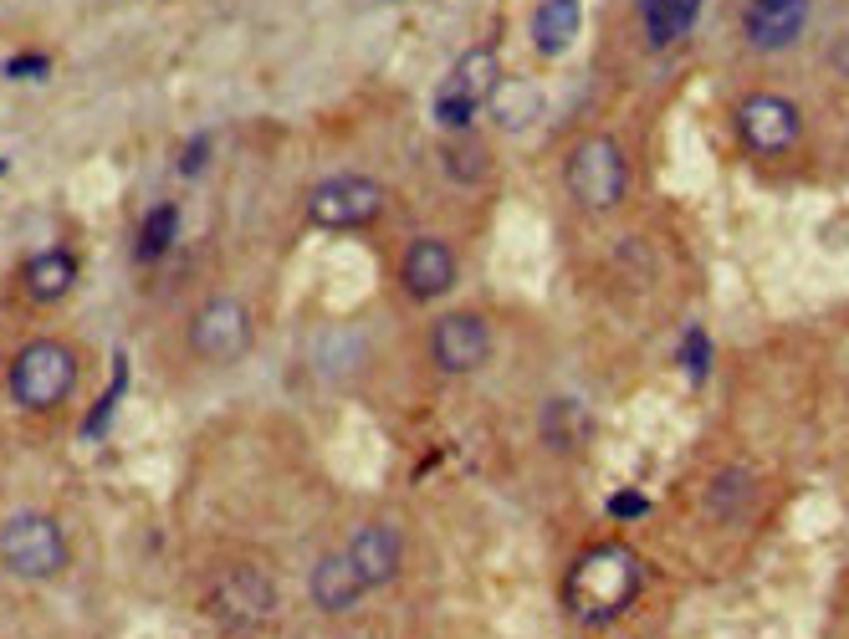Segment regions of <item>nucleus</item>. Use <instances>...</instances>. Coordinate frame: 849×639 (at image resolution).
Instances as JSON below:
<instances>
[{"label": "nucleus", "mask_w": 849, "mask_h": 639, "mask_svg": "<svg viewBox=\"0 0 849 639\" xmlns=\"http://www.w3.org/2000/svg\"><path fill=\"white\" fill-rule=\"evenodd\" d=\"M814 0H747L743 11V41L753 52H788L809 31Z\"/></svg>", "instance_id": "obj_11"}, {"label": "nucleus", "mask_w": 849, "mask_h": 639, "mask_svg": "<svg viewBox=\"0 0 849 639\" xmlns=\"http://www.w3.org/2000/svg\"><path fill=\"white\" fill-rule=\"evenodd\" d=\"M502 87V56L497 47H466L451 62V72L440 78L436 97H430V118L446 134H471V123L481 118V107Z\"/></svg>", "instance_id": "obj_2"}, {"label": "nucleus", "mask_w": 849, "mask_h": 639, "mask_svg": "<svg viewBox=\"0 0 849 639\" xmlns=\"http://www.w3.org/2000/svg\"><path fill=\"white\" fill-rule=\"evenodd\" d=\"M645 506H651V502H645V496H640V492H620V496H614V502H610V512H614V517H640Z\"/></svg>", "instance_id": "obj_24"}, {"label": "nucleus", "mask_w": 849, "mask_h": 639, "mask_svg": "<svg viewBox=\"0 0 849 639\" xmlns=\"http://www.w3.org/2000/svg\"><path fill=\"white\" fill-rule=\"evenodd\" d=\"M282 609V594L277 584H272V573L266 568H226L221 578L211 584V594H205V614H211L215 625L236 629V635H252V629L272 625Z\"/></svg>", "instance_id": "obj_6"}, {"label": "nucleus", "mask_w": 849, "mask_h": 639, "mask_svg": "<svg viewBox=\"0 0 849 639\" xmlns=\"http://www.w3.org/2000/svg\"><path fill=\"white\" fill-rule=\"evenodd\" d=\"M72 553H67L62 522L47 512H11L0 522V568L27 584H47L57 573H67Z\"/></svg>", "instance_id": "obj_5"}, {"label": "nucleus", "mask_w": 849, "mask_h": 639, "mask_svg": "<svg viewBox=\"0 0 849 639\" xmlns=\"http://www.w3.org/2000/svg\"><path fill=\"white\" fill-rule=\"evenodd\" d=\"M563 185H569L579 210H614L630 189V159L614 134H584L563 159Z\"/></svg>", "instance_id": "obj_4"}, {"label": "nucleus", "mask_w": 849, "mask_h": 639, "mask_svg": "<svg viewBox=\"0 0 849 639\" xmlns=\"http://www.w3.org/2000/svg\"><path fill=\"white\" fill-rule=\"evenodd\" d=\"M737 134H743V144L753 154L778 159V154H788L804 138V113L778 93H753L737 103Z\"/></svg>", "instance_id": "obj_9"}, {"label": "nucleus", "mask_w": 849, "mask_h": 639, "mask_svg": "<svg viewBox=\"0 0 849 639\" xmlns=\"http://www.w3.org/2000/svg\"><path fill=\"white\" fill-rule=\"evenodd\" d=\"M6 389L31 414L57 410L78 389V353L67 343H57V338H31L27 348H16L11 369H6Z\"/></svg>", "instance_id": "obj_3"}, {"label": "nucleus", "mask_w": 849, "mask_h": 639, "mask_svg": "<svg viewBox=\"0 0 849 639\" xmlns=\"http://www.w3.org/2000/svg\"><path fill=\"white\" fill-rule=\"evenodd\" d=\"M399 281L405 292L420 297V302H436L456 287V251L440 236H415L399 256Z\"/></svg>", "instance_id": "obj_13"}, {"label": "nucleus", "mask_w": 849, "mask_h": 639, "mask_svg": "<svg viewBox=\"0 0 849 639\" xmlns=\"http://www.w3.org/2000/svg\"><path fill=\"white\" fill-rule=\"evenodd\" d=\"M389 210V189L369 174H328L307 195V220L323 230H359Z\"/></svg>", "instance_id": "obj_7"}, {"label": "nucleus", "mask_w": 849, "mask_h": 639, "mask_svg": "<svg viewBox=\"0 0 849 639\" xmlns=\"http://www.w3.org/2000/svg\"><path fill=\"white\" fill-rule=\"evenodd\" d=\"M446 174H451L456 185H481L487 179V148L477 138L456 134V144L446 148Z\"/></svg>", "instance_id": "obj_19"}, {"label": "nucleus", "mask_w": 849, "mask_h": 639, "mask_svg": "<svg viewBox=\"0 0 849 639\" xmlns=\"http://www.w3.org/2000/svg\"><path fill=\"white\" fill-rule=\"evenodd\" d=\"M252 307L241 297H211L200 302V312L190 318V348L205 363H236L252 348Z\"/></svg>", "instance_id": "obj_8"}, {"label": "nucleus", "mask_w": 849, "mask_h": 639, "mask_svg": "<svg viewBox=\"0 0 849 639\" xmlns=\"http://www.w3.org/2000/svg\"><path fill=\"white\" fill-rule=\"evenodd\" d=\"M307 594H313V604H318L323 614H354L369 588H364L359 568L348 563L344 547H333V553H323V558L313 563V573H307Z\"/></svg>", "instance_id": "obj_14"}, {"label": "nucleus", "mask_w": 849, "mask_h": 639, "mask_svg": "<svg viewBox=\"0 0 849 639\" xmlns=\"http://www.w3.org/2000/svg\"><path fill=\"white\" fill-rule=\"evenodd\" d=\"M47 72H52V56L47 52H21V56H11V62H6V78H21V82H37V78H47Z\"/></svg>", "instance_id": "obj_22"}, {"label": "nucleus", "mask_w": 849, "mask_h": 639, "mask_svg": "<svg viewBox=\"0 0 849 639\" xmlns=\"http://www.w3.org/2000/svg\"><path fill=\"white\" fill-rule=\"evenodd\" d=\"M430 359L440 373H477L491 359V322L481 312H446L430 328Z\"/></svg>", "instance_id": "obj_10"}, {"label": "nucleus", "mask_w": 849, "mask_h": 639, "mask_svg": "<svg viewBox=\"0 0 849 639\" xmlns=\"http://www.w3.org/2000/svg\"><path fill=\"white\" fill-rule=\"evenodd\" d=\"M21 281H27V297L31 302H62L67 292H72V281H78V256L72 251H37L27 261V271H21Z\"/></svg>", "instance_id": "obj_16"}, {"label": "nucleus", "mask_w": 849, "mask_h": 639, "mask_svg": "<svg viewBox=\"0 0 849 639\" xmlns=\"http://www.w3.org/2000/svg\"><path fill=\"white\" fill-rule=\"evenodd\" d=\"M123 384H129V359H123V353H113V384H108V394L98 400V410L88 414V425H82V435H88V440L108 430V420H113V404L123 400Z\"/></svg>", "instance_id": "obj_20"}, {"label": "nucleus", "mask_w": 849, "mask_h": 639, "mask_svg": "<svg viewBox=\"0 0 849 639\" xmlns=\"http://www.w3.org/2000/svg\"><path fill=\"white\" fill-rule=\"evenodd\" d=\"M681 363H686L691 384L706 379V369H712V338H706L702 328H686V338H681Z\"/></svg>", "instance_id": "obj_21"}, {"label": "nucleus", "mask_w": 849, "mask_h": 639, "mask_svg": "<svg viewBox=\"0 0 849 639\" xmlns=\"http://www.w3.org/2000/svg\"><path fill=\"white\" fill-rule=\"evenodd\" d=\"M640 584H645V568L624 543H594L589 553H579L563 578V604L579 625L604 629L614 619L630 614V604L640 599Z\"/></svg>", "instance_id": "obj_1"}, {"label": "nucleus", "mask_w": 849, "mask_h": 639, "mask_svg": "<svg viewBox=\"0 0 849 639\" xmlns=\"http://www.w3.org/2000/svg\"><path fill=\"white\" fill-rule=\"evenodd\" d=\"M0 174H6V159H0Z\"/></svg>", "instance_id": "obj_25"}, {"label": "nucleus", "mask_w": 849, "mask_h": 639, "mask_svg": "<svg viewBox=\"0 0 849 639\" xmlns=\"http://www.w3.org/2000/svg\"><path fill=\"white\" fill-rule=\"evenodd\" d=\"M205 154H211V138L200 134L195 144H190L185 154H180V169H185V174H200V169H205Z\"/></svg>", "instance_id": "obj_23"}, {"label": "nucleus", "mask_w": 849, "mask_h": 639, "mask_svg": "<svg viewBox=\"0 0 849 639\" xmlns=\"http://www.w3.org/2000/svg\"><path fill=\"white\" fill-rule=\"evenodd\" d=\"M174 240H180V205L160 200L144 220H139V230H133V256H139V261H160Z\"/></svg>", "instance_id": "obj_18"}, {"label": "nucleus", "mask_w": 849, "mask_h": 639, "mask_svg": "<svg viewBox=\"0 0 849 639\" xmlns=\"http://www.w3.org/2000/svg\"><path fill=\"white\" fill-rule=\"evenodd\" d=\"M702 16V0H640V21H645V37L651 47H671L681 41Z\"/></svg>", "instance_id": "obj_17"}, {"label": "nucleus", "mask_w": 849, "mask_h": 639, "mask_svg": "<svg viewBox=\"0 0 849 639\" xmlns=\"http://www.w3.org/2000/svg\"><path fill=\"white\" fill-rule=\"evenodd\" d=\"M584 27V6L579 0H538L532 11V47L543 56H563Z\"/></svg>", "instance_id": "obj_15"}, {"label": "nucleus", "mask_w": 849, "mask_h": 639, "mask_svg": "<svg viewBox=\"0 0 849 639\" xmlns=\"http://www.w3.org/2000/svg\"><path fill=\"white\" fill-rule=\"evenodd\" d=\"M348 563L359 568L364 588H389L399 578V568H405V537H399V527H389V522H359L354 527V537L344 543Z\"/></svg>", "instance_id": "obj_12"}]
</instances>
